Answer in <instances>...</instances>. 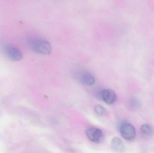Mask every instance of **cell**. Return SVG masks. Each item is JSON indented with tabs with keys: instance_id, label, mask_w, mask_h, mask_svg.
Returning a JSON list of instances; mask_svg holds the SVG:
<instances>
[{
	"instance_id": "1",
	"label": "cell",
	"mask_w": 154,
	"mask_h": 153,
	"mask_svg": "<svg viewBox=\"0 0 154 153\" xmlns=\"http://www.w3.org/2000/svg\"><path fill=\"white\" fill-rule=\"evenodd\" d=\"M29 45L32 51L38 54L49 55L52 51L50 43L41 38H31L29 40Z\"/></svg>"
},
{
	"instance_id": "2",
	"label": "cell",
	"mask_w": 154,
	"mask_h": 153,
	"mask_svg": "<svg viewBox=\"0 0 154 153\" xmlns=\"http://www.w3.org/2000/svg\"><path fill=\"white\" fill-rule=\"evenodd\" d=\"M119 130L123 138L127 141H133L136 135L134 127L130 123L121 122L119 124Z\"/></svg>"
},
{
	"instance_id": "3",
	"label": "cell",
	"mask_w": 154,
	"mask_h": 153,
	"mask_svg": "<svg viewBox=\"0 0 154 153\" xmlns=\"http://www.w3.org/2000/svg\"><path fill=\"white\" fill-rule=\"evenodd\" d=\"M86 135L90 141L96 143H101L104 138L103 132L97 128L90 127L87 128Z\"/></svg>"
},
{
	"instance_id": "4",
	"label": "cell",
	"mask_w": 154,
	"mask_h": 153,
	"mask_svg": "<svg viewBox=\"0 0 154 153\" xmlns=\"http://www.w3.org/2000/svg\"><path fill=\"white\" fill-rule=\"evenodd\" d=\"M4 52L6 57L14 62L20 61L23 57V54L20 50L11 45L5 46L4 48Z\"/></svg>"
},
{
	"instance_id": "5",
	"label": "cell",
	"mask_w": 154,
	"mask_h": 153,
	"mask_svg": "<svg viewBox=\"0 0 154 153\" xmlns=\"http://www.w3.org/2000/svg\"><path fill=\"white\" fill-rule=\"evenodd\" d=\"M100 98L102 100L109 105H111L116 102L117 100V95L116 93L111 90L105 89L100 92Z\"/></svg>"
},
{
	"instance_id": "6",
	"label": "cell",
	"mask_w": 154,
	"mask_h": 153,
	"mask_svg": "<svg viewBox=\"0 0 154 153\" xmlns=\"http://www.w3.org/2000/svg\"><path fill=\"white\" fill-rule=\"evenodd\" d=\"M79 80L82 83L87 86H91L95 83V79L93 75L88 72H82L79 76Z\"/></svg>"
},
{
	"instance_id": "7",
	"label": "cell",
	"mask_w": 154,
	"mask_h": 153,
	"mask_svg": "<svg viewBox=\"0 0 154 153\" xmlns=\"http://www.w3.org/2000/svg\"><path fill=\"white\" fill-rule=\"evenodd\" d=\"M112 149L118 152H124L125 150V145L122 140L118 137H114L111 141Z\"/></svg>"
},
{
	"instance_id": "8",
	"label": "cell",
	"mask_w": 154,
	"mask_h": 153,
	"mask_svg": "<svg viewBox=\"0 0 154 153\" xmlns=\"http://www.w3.org/2000/svg\"><path fill=\"white\" fill-rule=\"evenodd\" d=\"M141 130L143 134L146 135H151L153 133L152 128L147 124L143 125L141 126Z\"/></svg>"
},
{
	"instance_id": "9",
	"label": "cell",
	"mask_w": 154,
	"mask_h": 153,
	"mask_svg": "<svg viewBox=\"0 0 154 153\" xmlns=\"http://www.w3.org/2000/svg\"><path fill=\"white\" fill-rule=\"evenodd\" d=\"M95 111L98 116H103L106 114V110L105 108L100 105H96L95 107Z\"/></svg>"
},
{
	"instance_id": "10",
	"label": "cell",
	"mask_w": 154,
	"mask_h": 153,
	"mask_svg": "<svg viewBox=\"0 0 154 153\" xmlns=\"http://www.w3.org/2000/svg\"><path fill=\"white\" fill-rule=\"evenodd\" d=\"M129 104H130L131 107L135 109L141 106V103H140L139 101L134 98H132L130 100Z\"/></svg>"
}]
</instances>
